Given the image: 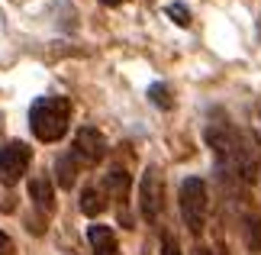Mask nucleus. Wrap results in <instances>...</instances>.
Segmentation results:
<instances>
[{
    "label": "nucleus",
    "instance_id": "11",
    "mask_svg": "<svg viewBox=\"0 0 261 255\" xmlns=\"http://www.w3.org/2000/svg\"><path fill=\"white\" fill-rule=\"evenodd\" d=\"M245 246L248 252H261V217L245 213Z\"/></svg>",
    "mask_w": 261,
    "mask_h": 255
},
{
    "label": "nucleus",
    "instance_id": "15",
    "mask_svg": "<svg viewBox=\"0 0 261 255\" xmlns=\"http://www.w3.org/2000/svg\"><path fill=\"white\" fill-rule=\"evenodd\" d=\"M0 255H16V246H13V239H10L7 233H0Z\"/></svg>",
    "mask_w": 261,
    "mask_h": 255
},
{
    "label": "nucleus",
    "instance_id": "3",
    "mask_svg": "<svg viewBox=\"0 0 261 255\" xmlns=\"http://www.w3.org/2000/svg\"><path fill=\"white\" fill-rule=\"evenodd\" d=\"M29 161H33V149L23 139H10L4 149H0V184L13 188L19 178L29 171Z\"/></svg>",
    "mask_w": 261,
    "mask_h": 255
},
{
    "label": "nucleus",
    "instance_id": "1",
    "mask_svg": "<svg viewBox=\"0 0 261 255\" xmlns=\"http://www.w3.org/2000/svg\"><path fill=\"white\" fill-rule=\"evenodd\" d=\"M71 126V100L62 94L39 97L29 107V129L39 142H58Z\"/></svg>",
    "mask_w": 261,
    "mask_h": 255
},
{
    "label": "nucleus",
    "instance_id": "18",
    "mask_svg": "<svg viewBox=\"0 0 261 255\" xmlns=\"http://www.w3.org/2000/svg\"><path fill=\"white\" fill-rule=\"evenodd\" d=\"M216 252H219V255H229V249H226V246H219V249H216Z\"/></svg>",
    "mask_w": 261,
    "mask_h": 255
},
{
    "label": "nucleus",
    "instance_id": "19",
    "mask_svg": "<svg viewBox=\"0 0 261 255\" xmlns=\"http://www.w3.org/2000/svg\"><path fill=\"white\" fill-rule=\"evenodd\" d=\"M68 255H81V252H77V249H71V252H68Z\"/></svg>",
    "mask_w": 261,
    "mask_h": 255
},
{
    "label": "nucleus",
    "instance_id": "10",
    "mask_svg": "<svg viewBox=\"0 0 261 255\" xmlns=\"http://www.w3.org/2000/svg\"><path fill=\"white\" fill-rule=\"evenodd\" d=\"M103 184H107V191H110V197H113V200H123L126 203V197H129V171L126 168H113L103 178Z\"/></svg>",
    "mask_w": 261,
    "mask_h": 255
},
{
    "label": "nucleus",
    "instance_id": "4",
    "mask_svg": "<svg viewBox=\"0 0 261 255\" xmlns=\"http://www.w3.org/2000/svg\"><path fill=\"white\" fill-rule=\"evenodd\" d=\"M139 207H142V217L148 223H158L165 210V175L162 168H145L142 175V184H139Z\"/></svg>",
    "mask_w": 261,
    "mask_h": 255
},
{
    "label": "nucleus",
    "instance_id": "6",
    "mask_svg": "<svg viewBox=\"0 0 261 255\" xmlns=\"http://www.w3.org/2000/svg\"><path fill=\"white\" fill-rule=\"evenodd\" d=\"M81 168H84V158L77 155L74 149L65 152V155H58V161H55V184L71 191L77 184V178H81Z\"/></svg>",
    "mask_w": 261,
    "mask_h": 255
},
{
    "label": "nucleus",
    "instance_id": "9",
    "mask_svg": "<svg viewBox=\"0 0 261 255\" xmlns=\"http://www.w3.org/2000/svg\"><path fill=\"white\" fill-rule=\"evenodd\" d=\"M107 203H110V191H107L103 181H100V184L94 181V184H87L81 191V210L87 217H100V213L107 210Z\"/></svg>",
    "mask_w": 261,
    "mask_h": 255
},
{
    "label": "nucleus",
    "instance_id": "8",
    "mask_svg": "<svg viewBox=\"0 0 261 255\" xmlns=\"http://www.w3.org/2000/svg\"><path fill=\"white\" fill-rule=\"evenodd\" d=\"M29 200L39 207V213H52L55 210V188H52V181H48L45 175H36V178H29Z\"/></svg>",
    "mask_w": 261,
    "mask_h": 255
},
{
    "label": "nucleus",
    "instance_id": "14",
    "mask_svg": "<svg viewBox=\"0 0 261 255\" xmlns=\"http://www.w3.org/2000/svg\"><path fill=\"white\" fill-rule=\"evenodd\" d=\"M162 255H180V246L171 233H162Z\"/></svg>",
    "mask_w": 261,
    "mask_h": 255
},
{
    "label": "nucleus",
    "instance_id": "17",
    "mask_svg": "<svg viewBox=\"0 0 261 255\" xmlns=\"http://www.w3.org/2000/svg\"><path fill=\"white\" fill-rule=\"evenodd\" d=\"M100 4H107V7H119L123 0H100Z\"/></svg>",
    "mask_w": 261,
    "mask_h": 255
},
{
    "label": "nucleus",
    "instance_id": "13",
    "mask_svg": "<svg viewBox=\"0 0 261 255\" xmlns=\"http://www.w3.org/2000/svg\"><path fill=\"white\" fill-rule=\"evenodd\" d=\"M168 16L174 19V23L184 29V26H190V10L184 7V4H168Z\"/></svg>",
    "mask_w": 261,
    "mask_h": 255
},
{
    "label": "nucleus",
    "instance_id": "2",
    "mask_svg": "<svg viewBox=\"0 0 261 255\" xmlns=\"http://www.w3.org/2000/svg\"><path fill=\"white\" fill-rule=\"evenodd\" d=\"M180 217H184V226L190 233H200L206 223V210H210V191L203 178H184L180 181Z\"/></svg>",
    "mask_w": 261,
    "mask_h": 255
},
{
    "label": "nucleus",
    "instance_id": "16",
    "mask_svg": "<svg viewBox=\"0 0 261 255\" xmlns=\"http://www.w3.org/2000/svg\"><path fill=\"white\" fill-rule=\"evenodd\" d=\"M190 255H213V252H210L206 246H200V242H197V246H194V252H190Z\"/></svg>",
    "mask_w": 261,
    "mask_h": 255
},
{
    "label": "nucleus",
    "instance_id": "5",
    "mask_svg": "<svg viewBox=\"0 0 261 255\" xmlns=\"http://www.w3.org/2000/svg\"><path fill=\"white\" fill-rule=\"evenodd\" d=\"M74 152L84 158V165H97V161L107 155L103 132L94 129V126H81V129H77V136H74Z\"/></svg>",
    "mask_w": 261,
    "mask_h": 255
},
{
    "label": "nucleus",
    "instance_id": "12",
    "mask_svg": "<svg viewBox=\"0 0 261 255\" xmlns=\"http://www.w3.org/2000/svg\"><path fill=\"white\" fill-rule=\"evenodd\" d=\"M148 100H152L158 110H171V107H174L171 90H168L165 81H155V84H148Z\"/></svg>",
    "mask_w": 261,
    "mask_h": 255
},
{
    "label": "nucleus",
    "instance_id": "7",
    "mask_svg": "<svg viewBox=\"0 0 261 255\" xmlns=\"http://www.w3.org/2000/svg\"><path fill=\"white\" fill-rule=\"evenodd\" d=\"M87 242L94 255H119V242H116V233L103 226V223H94V226H87Z\"/></svg>",
    "mask_w": 261,
    "mask_h": 255
}]
</instances>
